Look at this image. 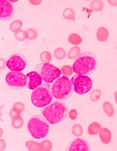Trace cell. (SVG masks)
Segmentation results:
<instances>
[{
    "label": "cell",
    "mask_w": 117,
    "mask_h": 151,
    "mask_svg": "<svg viewBox=\"0 0 117 151\" xmlns=\"http://www.w3.org/2000/svg\"><path fill=\"white\" fill-rule=\"evenodd\" d=\"M44 118L50 124H56L64 120L68 114L67 107L61 101H55L41 111Z\"/></svg>",
    "instance_id": "6da1fadb"
},
{
    "label": "cell",
    "mask_w": 117,
    "mask_h": 151,
    "mask_svg": "<svg viewBox=\"0 0 117 151\" xmlns=\"http://www.w3.org/2000/svg\"><path fill=\"white\" fill-rule=\"evenodd\" d=\"M96 67L95 56L92 53L87 52L80 54L73 65L74 72L77 75L83 76L91 74L95 70Z\"/></svg>",
    "instance_id": "7a4b0ae2"
},
{
    "label": "cell",
    "mask_w": 117,
    "mask_h": 151,
    "mask_svg": "<svg viewBox=\"0 0 117 151\" xmlns=\"http://www.w3.org/2000/svg\"><path fill=\"white\" fill-rule=\"evenodd\" d=\"M72 80L66 76L57 78L52 84V93L53 97L59 100H64L69 98L73 91Z\"/></svg>",
    "instance_id": "3957f363"
},
{
    "label": "cell",
    "mask_w": 117,
    "mask_h": 151,
    "mask_svg": "<svg viewBox=\"0 0 117 151\" xmlns=\"http://www.w3.org/2000/svg\"><path fill=\"white\" fill-rule=\"evenodd\" d=\"M53 98L50 85L44 83L33 91L31 99L34 106L38 108H44L52 103Z\"/></svg>",
    "instance_id": "277c9868"
},
{
    "label": "cell",
    "mask_w": 117,
    "mask_h": 151,
    "mask_svg": "<svg viewBox=\"0 0 117 151\" xmlns=\"http://www.w3.org/2000/svg\"><path fill=\"white\" fill-rule=\"evenodd\" d=\"M28 129L34 138L39 139L46 137L49 131V125L45 118L36 115L29 120Z\"/></svg>",
    "instance_id": "5b68a950"
},
{
    "label": "cell",
    "mask_w": 117,
    "mask_h": 151,
    "mask_svg": "<svg viewBox=\"0 0 117 151\" xmlns=\"http://www.w3.org/2000/svg\"><path fill=\"white\" fill-rule=\"evenodd\" d=\"M71 80L73 85L74 90L78 94H85L92 88V80L87 76L76 75L73 76Z\"/></svg>",
    "instance_id": "8992f818"
},
{
    "label": "cell",
    "mask_w": 117,
    "mask_h": 151,
    "mask_svg": "<svg viewBox=\"0 0 117 151\" xmlns=\"http://www.w3.org/2000/svg\"><path fill=\"white\" fill-rule=\"evenodd\" d=\"M61 74L59 68L50 63H45L41 68L40 76L46 83H52L58 78Z\"/></svg>",
    "instance_id": "52a82bcc"
},
{
    "label": "cell",
    "mask_w": 117,
    "mask_h": 151,
    "mask_svg": "<svg viewBox=\"0 0 117 151\" xmlns=\"http://www.w3.org/2000/svg\"><path fill=\"white\" fill-rule=\"evenodd\" d=\"M27 76L21 72L12 71L9 72L5 78L8 85L15 88L25 87L27 84Z\"/></svg>",
    "instance_id": "ba28073f"
},
{
    "label": "cell",
    "mask_w": 117,
    "mask_h": 151,
    "mask_svg": "<svg viewBox=\"0 0 117 151\" xmlns=\"http://www.w3.org/2000/svg\"><path fill=\"white\" fill-rule=\"evenodd\" d=\"M6 66L11 71L22 72L27 66L26 58L21 53L14 54L6 62Z\"/></svg>",
    "instance_id": "9c48e42d"
},
{
    "label": "cell",
    "mask_w": 117,
    "mask_h": 151,
    "mask_svg": "<svg viewBox=\"0 0 117 151\" xmlns=\"http://www.w3.org/2000/svg\"><path fill=\"white\" fill-rule=\"evenodd\" d=\"M14 8L10 1L1 0L0 1V19L6 21L10 19L14 14Z\"/></svg>",
    "instance_id": "30bf717a"
},
{
    "label": "cell",
    "mask_w": 117,
    "mask_h": 151,
    "mask_svg": "<svg viewBox=\"0 0 117 151\" xmlns=\"http://www.w3.org/2000/svg\"><path fill=\"white\" fill-rule=\"evenodd\" d=\"M27 76L29 78L28 87L30 90H34L35 88L42 84L43 79L41 76L37 72L33 71L29 72L27 75Z\"/></svg>",
    "instance_id": "8fae6325"
},
{
    "label": "cell",
    "mask_w": 117,
    "mask_h": 151,
    "mask_svg": "<svg viewBox=\"0 0 117 151\" xmlns=\"http://www.w3.org/2000/svg\"><path fill=\"white\" fill-rule=\"evenodd\" d=\"M90 148L88 142L83 139L77 138L70 144L69 151H90Z\"/></svg>",
    "instance_id": "7c38bea8"
},
{
    "label": "cell",
    "mask_w": 117,
    "mask_h": 151,
    "mask_svg": "<svg viewBox=\"0 0 117 151\" xmlns=\"http://www.w3.org/2000/svg\"><path fill=\"white\" fill-rule=\"evenodd\" d=\"M99 135L101 141L104 144H108L111 140V132L110 131L106 128H102L99 131Z\"/></svg>",
    "instance_id": "4fadbf2b"
},
{
    "label": "cell",
    "mask_w": 117,
    "mask_h": 151,
    "mask_svg": "<svg viewBox=\"0 0 117 151\" xmlns=\"http://www.w3.org/2000/svg\"><path fill=\"white\" fill-rule=\"evenodd\" d=\"M109 33L108 30L104 27H100L97 32V38L101 42L106 41L108 38Z\"/></svg>",
    "instance_id": "5bb4252c"
},
{
    "label": "cell",
    "mask_w": 117,
    "mask_h": 151,
    "mask_svg": "<svg viewBox=\"0 0 117 151\" xmlns=\"http://www.w3.org/2000/svg\"><path fill=\"white\" fill-rule=\"evenodd\" d=\"M101 125L97 122H92L88 127V133L90 135H97L98 134Z\"/></svg>",
    "instance_id": "9a60e30c"
},
{
    "label": "cell",
    "mask_w": 117,
    "mask_h": 151,
    "mask_svg": "<svg viewBox=\"0 0 117 151\" xmlns=\"http://www.w3.org/2000/svg\"><path fill=\"white\" fill-rule=\"evenodd\" d=\"M63 17L67 20L75 21V12L72 8H66L63 12Z\"/></svg>",
    "instance_id": "2e32d148"
},
{
    "label": "cell",
    "mask_w": 117,
    "mask_h": 151,
    "mask_svg": "<svg viewBox=\"0 0 117 151\" xmlns=\"http://www.w3.org/2000/svg\"><path fill=\"white\" fill-rule=\"evenodd\" d=\"M81 50L78 46L73 47L68 52L67 57L69 59H74L75 58H78V56L80 55Z\"/></svg>",
    "instance_id": "e0dca14e"
},
{
    "label": "cell",
    "mask_w": 117,
    "mask_h": 151,
    "mask_svg": "<svg viewBox=\"0 0 117 151\" xmlns=\"http://www.w3.org/2000/svg\"><path fill=\"white\" fill-rule=\"evenodd\" d=\"M22 22L21 20H15L11 22L9 28L11 31L13 32H17L21 30L22 27Z\"/></svg>",
    "instance_id": "ac0fdd59"
},
{
    "label": "cell",
    "mask_w": 117,
    "mask_h": 151,
    "mask_svg": "<svg viewBox=\"0 0 117 151\" xmlns=\"http://www.w3.org/2000/svg\"><path fill=\"white\" fill-rule=\"evenodd\" d=\"M68 40L72 45H78L82 42V38L77 34H72L69 37Z\"/></svg>",
    "instance_id": "d6986e66"
},
{
    "label": "cell",
    "mask_w": 117,
    "mask_h": 151,
    "mask_svg": "<svg viewBox=\"0 0 117 151\" xmlns=\"http://www.w3.org/2000/svg\"><path fill=\"white\" fill-rule=\"evenodd\" d=\"M23 125H24V120L20 115L12 119V125L14 128H16V129L21 128L23 126Z\"/></svg>",
    "instance_id": "ffe728a7"
},
{
    "label": "cell",
    "mask_w": 117,
    "mask_h": 151,
    "mask_svg": "<svg viewBox=\"0 0 117 151\" xmlns=\"http://www.w3.org/2000/svg\"><path fill=\"white\" fill-rule=\"evenodd\" d=\"M103 8L104 4L100 1H94L90 4V8L94 11H100Z\"/></svg>",
    "instance_id": "44dd1931"
},
{
    "label": "cell",
    "mask_w": 117,
    "mask_h": 151,
    "mask_svg": "<svg viewBox=\"0 0 117 151\" xmlns=\"http://www.w3.org/2000/svg\"><path fill=\"white\" fill-rule=\"evenodd\" d=\"M54 55L56 59L58 60H62L66 56V52L62 47H58L57 48L54 52Z\"/></svg>",
    "instance_id": "7402d4cb"
},
{
    "label": "cell",
    "mask_w": 117,
    "mask_h": 151,
    "mask_svg": "<svg viewBox=\"0 0 117 151\" xmlns=\"http://www.w3.org/2000/svg\"><path fill=\"white\" fill-rule=\"evenodd\" d=\"M60 71H61L62 74L64 76H66V77L72 75L73 73H74V70H73V67H72L70 65L63 66L61 68Z\"/></svg>",
    "instance_id": "603a6c76"
},
{
    "label": "cell",
    "mask_w": 117,
    "mask_h": 151,
    "mask_svg": "<svg viewBox=\"0 0 117 151\" xmlns=\"http://www.w3.org/2000/svg\"><path fill=\"white\" fill-rule=\"evenodd\" d=\"M103 109L108 116H111L114 115L113 107L110 103L108 101H106L103 104Z\"/></svg>",
    "instance_id": "cb8c5ba5"
},
{
    "label": "cell",
    "mask_w": 117,
    "mask_h": 151,
    "mask_svg": "<svg viewBox=\"0 0 117 151\" xmlns=\"http://www.w3.org/2000/svg\"><path fill=\"white\" fill-rule=\"evenodd\" d=\"M40 59L42 62L45 63H49V62L52 60V55L49 52L45 51L40 54Z\"/></svg>",
    "instance_id": "d4e9b609"
},
{
    "label": "cell",
    "mask_w": 117,
    "mask_h": 151,
    "mask_svg": "<svg viewBox=\"0 0 117 151\" xmlns=\"http://www.w3.org/2000/svg\"><path fill=\"white\" fill-rule=\"evenodd\" d=\"M72 132L73 134L76 137H80L83 133V129L80 124H75L73 125L72 128Z\"/></svg>",
    "instance_id": "484cf974"
},
{
    "label": "cell",
    "mask_w": 117,
    "mask_h": 151,
    "mask_svg": "<svg viewBox=\"0 0 117 151\" xmlns=\"http://www.w3.org/2000/svg\"><path fill=\"white\" fill-rule=\"evenodd\" d=\"M27 39L29 40L35 39L38 37V32H37L36 30L32 28H30L28 30H27Z\"/></svg>",
    "instance_id": "4316f807"
},
{
    "label": "cell",
    "mask_w": 117,
    "mask_h": 151,
    "mask_svg": "<svg viewBox=\"0 0 117 151\" xmlns=\"http://www.w3.org/2000/svg\"><path fill=\"white\" fill-rule=\"evenodd\" d=\"M15 37L19 40H24L25 39H27V31H23L22 30H20L19 31L15 34Z\"/></svg>",
    "instance_id": "83f0119b"
},
{
    "label": "cell",
    "mask_w": 117,
    "mask_h": 151,
    "mask_svg": "<svg viewBox=\"0 0 117 151\" xmlns=\"http://www.w3.org/2000/svg\"><path fill=\"white\" fill-rule=\"evenodd\" d=\"M100 96H101L100 90L99 89H95L91 93L90 98L93 101H96L99 100Z\"/></svg>",
    "instance_id": "f1b7e54d"
},
{
    "label": "cell",
    "mask_w": 117,
    "mask_h": 151,
    "mask_svg": "<svg viewBox=\"0 0 117 151\" xmlns=\"http://www.w3.org/2000/svg\"><path fill=\"white\" fill-rule=\"evenodd\" d=\"M25 109V105L22 102H17L14 104L13 106V109L19 114L21 113Z\"/></svg>",
    "instance_id": "f546056e"
},
{
    "label": "cell",
    "mask_w": 117,
    "mask_h": 151,
    "mask_svg": "<svg viewBox=\"0 0 117 151\" xmlns=\"http://www.w3.org/2000/svg\"><path fill=\"white\" fill-rule=\"evenodd\" d=\"M43 150L45 151H50L52 148V144L49 140H44L41 143Z\"/></svg>",
    "instance_id": "4dcf8cb0"
},
{
    "label": "cell",
    "mask_w": 117,
    "mask_h": 151,
    "mask_svg": "<svg viewBox=\"0 0 117 151\" xmlns=\"http://www.w3.org/2000/svg\"><path fill=\"white\" fill-rule=\"evenodd\" d=\"M78 113L77 110L75 109H72L69 113V116L70 118L72 120L76 119L78 117Z\"/></svg>",
    "instance_id": "1f68e13d"
},
{
    "label": "cell",
    "mask_w": 117,
    "mask_h": 151,
    "mask_svg": "<svg viewBox=\"0 0 117 151\" xmlns=\"http://www.w3.org/2000/svg\"><path fill=\"white\" fill-rule=\"evenodd\" d=\"M20 114H21L19 113H18L17 111H16L15 110H14L13 109L11 110V111H10V113H9V115H10V116L13 119V118H15V117H17V116H19V115H20Z\"/></svg>",
    "instance_id": "d6a6232c"
},
{
    "label": "cell",
    "mask_w": 117,
    "mask_h": 151,
    "mask_svg": "<svg viewBox=\"0 0 117 151\" xmlns=\"http://www.w3.org/2000/svg\"><path fill=\"white\" fill-rule=\"evenodd\" d=\"M29 2L34 5H38L41 3V1H29Z\"/></svg>",
    "instance_id": "836d02e7"
},
{
    "label": "cell",
    "mask_w": 117,
    "mask_h": 151,
    "mask_svg": "<svg viewBox=\"0 0 117 151\" xmlns=\"http://www.w3.org/2000/svg\"><path fill=\"white\" fill-rule=\"evenodd\" d=\"M109 2L111 4V5H115V6H116L117 5V2H114V1H113V2H111V1H109Z\"/></svg>",
    "instance_id": "e575fe53"
},
{
    "label": "cell",
    "mask_w": 117,
    "mask_h": 151,
    "mask_svg": "<svg viewBox=\"0 0 117 151\" xmlns=\"http://www.w3.org/2000/svg\"><path fill=\"white\" fill-rule=\"evenodd\" d=\"M17 1H10V2H17Z\"/></svg>",
    "instance_id": "d590c367"
}]
</instances>
